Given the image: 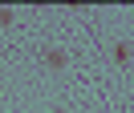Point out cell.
Segmentation results:
<instances>
[{
  "label": "cell",
  "instance_id": "obj_1",
  "mask_svg": "<svg viewBox=\"0 0 134 113\" xmlns=\"http://www.w3.org/2000/svg\"><path fill=\"white\" fill-rule=\"evenodd\" d=\"M45 65L49 69H65V53L61 48H45Z\"/></svg>",
  "mask_w": 134,
  "mask_h": 113
},
{
  "label": "cell",
  "instance_id": "obj_3",
  "mask_svg": "<svg viewBox=\"0 0 134 113\" xmlns=\"http://www.w3.org/2000/svg\"><path fill=\"white\" fill-rule=\"evenodd\" d=\"M53 113H65V109H61V105H57V109H53Z\"/></svg>",
  "mask_w": 134,
  "mask_h": 113
},
{
  "label": "cell",
  "instance_id": "obj_2",
  "mask_svg": "<svg viewBox=\"0 0 134 113\" xmlns=\"http://www.w3.org/2000/svg\"><path fill=\"white\" fill-rule=\"evenodd\" d=\"M114 61H118V65L130 61V45H126V40H118V45H114Z\"/></svg>",
  "mask_w": 134,
  "mask_h": 113
}]
</instances>
